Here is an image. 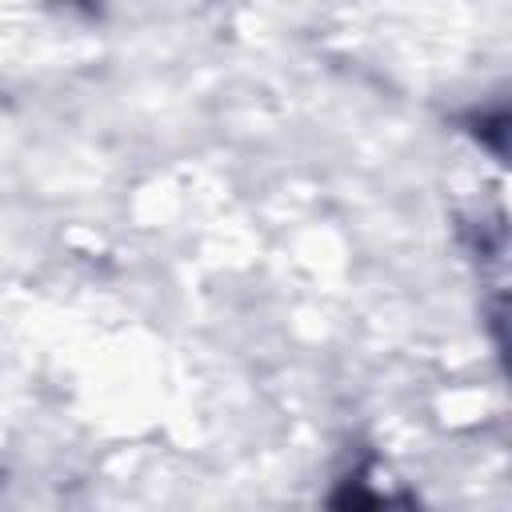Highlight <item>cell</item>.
<instances>
[]
</instances>
